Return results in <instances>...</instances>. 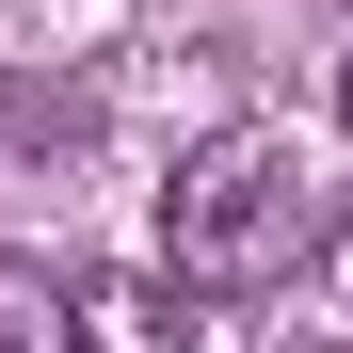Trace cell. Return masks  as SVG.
Wrapping results in <instances>:
<instances>
[{"mask_svg": "<svg viewBox=\"0 0 353 353\" xmlns=\"http://www.w3.org/2000/svg\"><path fill=\"white\" fill-rule=\"evenodd\" d=\"M321 241H337V209H321V176L289 161L273 129H209L193 161L161 176V273L209 289V305H225V289H289Z\"/></svg>", "mask_w": 353, "mask_h": 353, "instance_id": "cell-1", "label": "cell"}, {"mask_svg": "<svg viewBox=\"0 0 353 353\" xmlns=\"http://www.w3.org/2000/svg\"><path fill=\"white\" fill-rule=\"evenodd\" d=\"M65 353H193V289L161 257H97L65 273Z\"/></svg>", "mask_w": 353, "mask_h": 353, "instance_id": "cell-2", "label": "cell"}, {"mask_svg": "<svg viewBox=\"0 0 353 353\" xmlns=\"http://www.w3.org/2000/svg\"><path fill=\"white\" fill-rule=\"evenodd\" d=\"M0 353H65V273L48 257H0Z\"/></svg>", "mask_w": 353, "mask_h": 353, "instance_id": "cell-3", "label": "cell"}, {"mask_svg": "<svg viewBox=\"0 0 353 353\" xmlns=\"http://www.w3.org/2000/svg\"><path fill=\"white\" fill-rule=\"evenodd\" d=\"M337 129H353V65H337Z\"/></svg>", "mask_w": 353, "mask_h": 353, "instance_id": "cell-4", "label": "cell"}, {"mask_svg": "<svg viewBox=\"0 0 353 353\" xmlns=\"http://www.w3.org/2000/svg\"><path fill=\"white\" fill-rule=\"evenodd\" d=\"M337 257H353V225H337Z\"/></svg>", "mask_w": 353, "mask_h": 353, "instance_id": "cell-5", "label": "cell"}]
</instances>
